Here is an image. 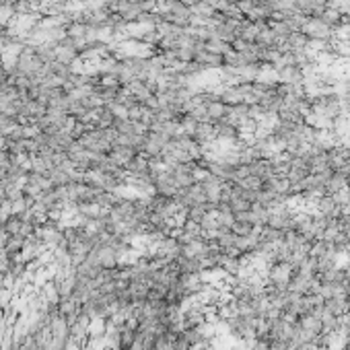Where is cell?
I'll return each mask as SVG.
<instances>
[{
	"label": "cell",
	"instance_id": "cell-2",
	"mask_svg": "<svg viewBox=\"0 0 350 350\" xmlns=\"http://www.w3.org/2000/svg\"><path fill=\"white\" fill-rule=\"evenodd\" d=\"M324 307L327 309L332 315L340 317V315H344L346 311H350V303H348V295H336V297H329L326 299V303Z\"/></svg>",
	"mask_w": 350,
	"mask_h": 350
},
{
	"label": "cell",
	"instance_id": "cell-4",
	"mask_svg": "<svg viewBox=\"0 0 350 350\" xmlns=\"http://www.w3.org/2000/svg\"><path fill=\"white\" fill-rule=\"evenodd\" d=\"M204 49L206 52H210V54H216V56H221V58H225V54H229L233 49V46L231 44H225V42H221V39H208V42L204 44Z\"/></svg>",
	"mask_w": 350,
	"mask_h": 350
},
{
	"label": "cell",
	"instance_id": "cell-7",
	"mask_svg": "<svg viewBox=\"0 0 350 350\" xmlns=\"http://www.w3.org/2000/svg\"><path fill=\"white\" fill-rule=\"evenodd\" d=\"M231 231H233L237 237H247V235L254 233V225L243 223V221H235V223L231 225Z\"/></svg>",
	"mask_w": 350,
	"mask_h": 350
},
{
	"label": "cell",
	"instance_id": "cell-6",
	"mask_svg": "<svg viewBox=\"0 0 350 350\" xmlns=\"http://www.w3.org/2000/svg\"><path fill=\"white\" fill-rule=\"evenodd\" d=\"M319 21L326 23L327 27H332L336 31V27L342 25V13L336 11V8H326V11L322 13V17H319Z\"/></svg>",
	"mask_w": 350,
	"mask_h": 350
},
{
	"label": "cell",
	"instance_id": "cell-1",
	"mask_svg": "<svg viewBox=\"0 0 350 350\" xmlns=\"http://www.w3.org/2000/svg\"><path fill=\"white\" fill-rule=\"evenodd\" d=\"M194 62L202 66V70H218L225 64V60L216 54L206 52V49H200V52L194 54Z\"/></svg>",
	"mask_w": 350,
	"mask_h": 350
},
{
	"label": "cell",
	"instance_id": "cell-5",
	"mask_svg": "<svg viewBox=\"0 0 350 350\" xmlns=\"http://www.w3.org/2000/svg\"><path fill=\"white\" fill-rule=\"evenodd\" d=\"M346 187V177L340 175V173H332L329 175V179L326 182V194L324 196H334L336 192H340V189Z\"/></svg>",
	"mask_w": 350,
	"mask_h": 350
},
{
	"label": "cell",
	"instance_id": "cell-3",
	"mask_svg": "<svg viewBox=\"0 0 350 350\" xmlns=\"http://www.w3.org/2000/svg\"><path fill=\"white\" fill-rule=\"evenodd\" d=\"M206 112H208V119H210V122L216 124V122H223V119L227 117L229 105H225L221 99H218V101H212V103L206 105Z\"/></svg>",
	"mask_w": 350,
	"mask_h": 350
}]
</instances>
